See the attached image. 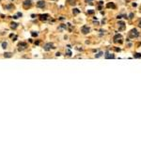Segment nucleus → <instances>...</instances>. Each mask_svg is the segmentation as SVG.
<instances>
[{
	"label": "nucleus",
	"instance_id": "obj_1",
	"mask_svg": "<svg viewBox=\"0 0 141 141\" xmlns=\"http://www.w3.org/2000/svg\"><path fill=\"white\" fill-rule=\"evenodd\" d=\"M129 35H130L131 38H137L139 36V33H138V31L136 28H134V29L131 30V32L129 33Z\"/></svg>",
	"mask_w": 141,
	"mask_h": 141
},
{
	"label": "nucleus",
	"instance_id": "obj_2",
	"mask_svg": "<svg viewBox=\"0 0 141 141\" xmlns=\"http://www.w3.org/2000/svg\"><path fill=\"white\" fill-rule=\"evenodd\" d=\"M89 31H90V28H89L88 25H83L82 28H81V32H82L83 34H88Z\"/></svg>",
	"mask_w": 141,
	"mask_h": 141
},
{
	"label": "nucleus",
	"instance_id": "obj_3",
	"mask_svg": "<svg viewBox=\"0 0 141 141\" xmlns=\"http://www.w3.org/2000/svg\"><path fill=\"white\" fill-rule=\"evenodd\" d=\"M114 42H116V43H121L122 42V36L121 35H116L115 37H114Z\"/></svg>",
	"mask_w": 141,
	"mask_h": 141
},
{
	"label": "nucleus",
	"instance_id": "obj_4",
	"mask_svg": "<svg viewBox=\"0 0 141 141\" xmlns=\"http://www.w3.org/2000/svg\"><path fill=\"white\" fill-rule=\"evenodd\" d=\"M31 5H32V2H31V0H25L24 2H23V6L25 8V9H27V8H29V7H31Z\"/></svg>",
	"mask_w": 141,
	"mask_h": 141
},
{
	"label": "nucleus",
	"instance_id": "obj_5",
	"mask_svg": "<svg viewBox=\"0 0 141 141\" xmlns=\"http://www.w3.org/2000/svg\"><path fill=\"white\" fill-rule=\"evenodd\" d=\"M43 48H44V50H45V51H50L52 48H55V47H54V45H53V43L48 42V43H46V44L44 45Z\"/></svg>",
	"mask_w": 141,
	"mask_h": 141
},
{
	"label": "nucleus",
	"instance_id": "obj_6",
	"mask_svg": "<svg viewBox=\"0 0 141 141\" xmlns=\"http://www.w3.org/2000/svg\"><path fill=\"white\" fill-rule=\"evenodd\" d=\"M26 47H27V44H26L25 42H20L19 45H18V50H19V51H22L24 49H25Z\"/></svg>",
	"mask_w": 141,
	"mask_h": 141
},
{
	"label": "nucleus",
	"instance_id": "obj_7",
	"mask_svg": "<svg viewBox=\"0 0 141 141\" xmlns=\"http://www.w3.org/2000/svg\"><path fill=\"white\" fill-rule=\"evenodd\" d=\"M37 7L38 8H41V9H43L45 7V2L44 1H39V2H37Z\"/></svg>",
	"mask_w": 141,
	"mask_h": 141
},
{
	"label": "nucleus",
	"instance_id": "obj_8",
	"mask_svg": "<svg viewBox=\"0 0 141 141\" xmlns=\"http://www.w3.org/2000/svg\"><path fill=\"white\" fill-rule=\"evenodd\" d=\"M48 18H49V15L48 14H41L40 15V19L42 21H46Z\"/></svg>",
	"mask_w": 141,
	"mask_h": 141
},
{
	"label": "nucleus",
	"instance_id": "obj_9",
	"mask_svg": "<svg viewBox=\"0 0 141 141\" xmlns=\"http://www.w3.org/2000/svg\"><path fill=\"white\" fill-rule=\"evenodd\" d=\"M104 57L106 58V59H110V58H115V56L113 55V54H110V53H106V55L104 56Z\"/></svg>",
	"mask_w": 141,
	"mask_h": 141
},
{
	"label": "nucleus",
	"instance_id": "obj_10",
	"mask_svg": "<svg viewBox=\"0 0 141 141\" xmlns=\"http://www.w3.org/2000/svg\"><path fill=\"white\" fill-rule=\"evenodd\" d=\"M106 8H108V9H116V5H115L113 2H109V3L106 5Z\"/></svg>",
	"mask_w": 141,
	"mask_h": 141
},
{
	"label": "nucleus",
	"instance_id": "obj_11",
	"mask_svg": "<svg viewBox=\"0 0 141 141\" xmlns=\"http://www.w3.org/2000/svg\"><path fill=\"white\" fill-rule=\"evenodd\" d=\"M119 26H120V30H122V29H124V27H125V24L123 23V22H118V24Z\"/></svg>",
	"mask_w": 141,
	"mask_h": 141
},
{
	"label": "nucleus",
	"instance_id": "obj_12",
	"mask_svg": "<svg viewBox=\"0 0 141 141\" xmlns=\"http://www.w3.org/2000/svg\"><path fill=\"white\" fill-rule=\"evenodd\" d=\"M17 26H18V24H17V23H11V24H10V27H11L12 29H15V28H17Z\"/></svg>",
	"mask_w": 141,
	"mask_h": 141
},
{
	"label": "nucleus",
	"instance_id": "obj_13",
	"mask_svg": "<svg viewBox=\"0 0 141 141\" xmlns=\"http://www.w3.org/2000/svg\"><path fill=\"white\" fill-rule=\"evenodd\" d=\"M66 27H67V25H66V24H60V25L58 26V30H63V29H66Z\"/></svg>",
	"mask_w": 141,
	"mask_h": 141
},
{
	"label": "nucleus",
	"instance_id": "obj_14",
	"mask_svg": "<svg viewBox=\"0 0 141 141\" xmlns=\"http://www.w3.org/2000/svg\"><path fill=\"white\" fill-rule=\"evenodd\" d=\"M67 2H68L70 5H72V6H74V5L76 4V0H67Z\"/></svg>",
	"mask_w": 141,
	"mask_h": 141
},
{
	"label": "nucleus",
	"instance_id": "obj_15",
	"mask_svg": "<svg viewBox=\"0 0 141 141\" xmlns=\"http://www.w3.org/2000/svg\"><path fill=\"white\" fill-rule=\"evenodd\" d=\"M134 57H136V58H140V57H141V54H140V53H136V54L134 55Z\"/></svg>",
	"mask_w": 141,
	"mask_h": 141
},
{
	"label": "nucleus",
	"instance_id": "obj_16",
	"mask_svg": "<svg viewBox=\"0 0 141 141\" xmlns=\"http://www.w3.org/2000/svg\"><path fill=\"white\" fill-rule=\"evenodd\" d=\"M72 12H73V14H78V13L80 12V10H79L78 9H72Z\"/></svg>",
	"mask_w": 141,
	"mask_h": 141
},
{
	"label": "nucleus",
	"instance_id": "obj_17",
	"mask_svg": "<svg viewBox=\"0 0 141 141\" xmlns=\"http://www.w3.org/2000/svg\"><path fill=\"white\" fill-rule=\"evenodd\" d=\"M11 55H12L11 53H5V54H4V56H5V57H10Z\"/></svg>",
	"mask_w": 141,
	"mask_h": 141
},
{
	"label": "nucleus",
	"instance_id": "obj_18",
	"mask_svg": "<svg viewBox=\"0 0 141 141\" xmlns=\"http://www.w3.org/2000/svg\"><path fill=\"white\" fill-rule=\"evenodd\" d=\"M103 55V52H99L97 55H95V57H100V56H102Z\"/></svg>",
	"mask_w": 141,
	"mask_h": 141
},
{
	"label": "nucleus",
	"instance_id": "obj_19",
	"mask_svg": "<svg viewBox=\"0 0 141 141\" xmlns=\"http://www.w3.org/2000/svg\"><path fill=\"white\" fill-rule=\"evenodd\" d=\"M12 8H13L12 5H8V6H6V9H12Z\"/></svg>",
	"mask_w": 141,
	"mask_h": 141
},
{
	"label": "nucleus",
	"instance_id": "obj_20",
	"mask_svg": "<svg viewBox=\"0 0 141 141\" xmlns=\"http://www.w3.org/2000/svg\"><path fill=\"white\" fill-rule=\"evenodd\" d=\"M66 55L69 56H71V52H70V50H67V51H66Z\"/></svg>",
	"mask_w": 141,
	"mask_h": 141
},
{
	"label": "nucleus",
	"instance_id": "obj_21",
	"mask_svg": "<svg viewBox=\"0 0 141 141\" xmlns=\"http://www.w3.org/2000/svg\"><path fill=\"white\" fill-rule=\"evenodd\" d=\"M7 45H8V44H7V42H3V43H2V48L6 49V48H7Z\"/></svg>",
	"mask_w": 141,
	"mask_h": 141
},
{
	"label": "nucleus",
	"instance_id": "obj_22",
	"mask_svg": "<svg viewBox=\"0 0 141 141\" xmlns=\"http://www.w3.org/2000/svg\"><path fill=\"white\" fill-rule=\"evenodd\" d=\"M31 34H32L33 37H37V36H38V33H37V32H32Z\"/></svg>",
	"mask_w": 141,
	"mask_h": 141
},
{
	"label": "nucleus",
	"instance_id": "obj_23",
	"mask_svg": "<svg viewBox=\"0 0 141 141\" xmlns=\"http://www.w3.org/2000/svg\"><path fill=\"white\" fill-rule=\"evenodd\" d=\"M88 13H89V14H93L94 10H88Z\"/></svg>",
	"mask_w": 141,
	"mask_h": 141
},
{
	"label": "nucleus",
	"instance_id": "obj_24",
	"mask_svg": "<svg viewBox=\"0 0 141 141\" xmlns=\"http://www.w3.org/2000/svg\"><path fill=\"white\" fill-rule=\"evenodd\" d=\"M17 16H21V17H22V13H21V12H18V13H17Z\"/></svg>",
	"mask_w": 141,
	"mask_h": 141
},
{
	"label": "nucleus",
	"instance_id": "obj_25",
	"mask_svg": "<svg viewBox=\"0 0 141 141\" xmlns=\"http://www.w3.org/2000/svg\"><path fill=\"white\" fill-rule=\"evenodd\" d=\"M12 18H14V19H17V18H18V16H17V15H14V16H12Z\"/></svg>",
	"mask_w": 141,
	"mask_h": 141
},
{
	"label": "nucleus",
	"instance_id": "obj_26",
	"mask_svg": "<svg viewBox=\"0 0 141 141\" xmlns=\"http://www.w3.org/2000/svg\"><path fill=\"white\" fill-rule=\"evenodd\" d=\"M138 26H139V27L141 28V20L139 21V23H138Z\"/></svg>",
	"mask_w": 141,
	"mask_h": 141
},
{
	"label": "nucleus",
	"instance_id": "obj_27",
	"mask_svg": "<svg viewBox=\"0 0 141 141\" xmlns=\"http://www.w3.org/2000/svg\"><path fill=\"white\" fill-rule=\"evenodd\" d=\"M133 16H134V14H133V13H131V14H130V17H129V18H133Z\"/></svg>",
	"mask_w": 141,
	"mask_h": 141
},
{
	"label": "nucleus",
	"instance_id": "obj_28",
	"mask_svg": "<svg viewBox=\"0 0 141 141\" xmlns=\"http://www.w3.org/2000/svg\"><path fill=\"white\" fill-rule=\"evenodd\" d=\"M56 56H60V53H59V52H58V53H56Z\"/></svg>",
	"mask_w": 141,
	"mask_h": 141
},
{
	"label": "nucleus",
	"instance_id": "obj_29",
	"mask_svg": "<svg viewBox=\"0 0 141 141\" xmlns=\"http://www.w3.org/2000/svg\"><path fill=\"white\" fill-rule=\"evenodd\" d=\"M116 51H118V52H119V51H120V49H119V48H116Z\"/></svg>",
	"mask_w": 141,
	"mask_h": 141
},
{
	"label": "nucleus",
	"instance_id": "obj_30",
	"mask_svg": "<svg viewBox=\"0 0 141 141\" xmlns=\"http://www.w3.org/2000/svg\"><path fill=\"white\" fill-rule=\"evenodd\" d=\"M89 1H92V0H86V2H89Z\"/></svg>",
	"mask_w": 141,
	"mask_h": 141
},
{
	"label": "nucleus",
	"instance_id": "obj_31",
	"mask_svg": "<svg viewBox=\"0 0 141 141\" xmlns=\"http://www.w3.org/2000/svg\"><path fill=\"white\" fill-rule=\"evenodd\" d=\"M54 1H56V0H54Z\"/></svg>",
	"mask_w": 141,
	"mask_h": 141
}]
</instances>
